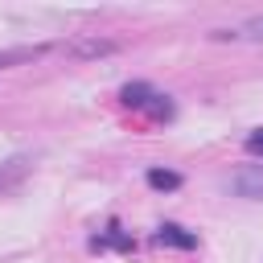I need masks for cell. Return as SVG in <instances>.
I'll use <instances>...</instances> for the list:
<instances>
[{
	"mask_svg": "<svg viewBox=\"0 0 263 263\" xmlns=\"http://www.w3.org/2000/svg\"><path fill=\"white\" fill-rule=\"evenodd\" d=\"M230 189L247 201H263V164H247L230 177Z\"/></svg>",
	"mask_w": 263,
	"mask_h": 263,
	"instance_id": "6da1fadb",
	"label": "cell"
},
{
	"mask_svg": "<svg viewBox=\"0 0 263 263\" xmlns=\"http://www.w3.org/2000/svg\"><path fill=\"white\" fill-rule=\"evenodd\" d=\"M70 58H107V53H115L119 49V41H107V37H82V41H70V45H62Z\"/></svg>",
	"mask_w": 263,
	"mask_h": 263,
	"instance_id": "7a4b0ae2",
	"label": "cell"
},
{
	"mask_svg": "<svg viewBox=\"0 0 263 263\" xmlns=\"http://www.w3.org/2000/svg\"><path fill=\"white\" fill-rule=\"evenodd\" d=\"M156 242H160V247H177V251H193V247H197V234H189V230L177 226V222H164V226L156 230Z\"/></svg>",
	"mask_w": 263,
	"mask_h": 263,
	"instance_id": "3957f363",
	"label": "cell"
},
{
	"mask_svg": "<svg viewBox=\"0 0 263 263\" xmlns=\"http://www.w3.org/2000/svg\"><path fill=\"white\" fill-rule=\"evenodd\" d=\"M29 173H33V156H8V160H0V189L25 181Z\"/></svg>",
	"mask_w": 263,
	"mask_h": 263,
	"instance_id": "277c9868",
	"label": "cell"
},
{
	"mask_svg": "<svg viewBox=\"0 0 263 263\" xmlns=\"http://www.w3.org/2000/svg\"><path fill=\"white\" fill-rule=\"evenodd\" d=\"M152 99H156V90H152L148 82H127V86L119 90V103H123V107H136V111L152 107Z\"/></svg>",
	"mask_w": 263,
	"mask_h": 263,
	"instance_id": "5b68a950",
	"label": "cell"
},
{
	"mask_svg": "<svg viewBox=\"0 0 263 263\" xmlns=\"http://www.w3.org/2000/svg\"><path fill=\"white\" fill-rule=\"evenodd\" d=\"M214 41H230V37H247V41H263V16H251L247 25H238V29H214L210 33Z\"/></svg>",
	"mask_w": 263,
	"mask_h": 263,
	"instance_id": "8992f818",
	"label": "cell"
},
{
	"mask_svg": "<svg viewBox=\"0 0 263 263\" xmlns=\"http://www.w3.org/2000/svg\"><path fill=\"white\" fill-rule=\"evenodd\" d=\"M90 247H95V251H99V247H119V251H132V247H136V238H127V234H123V230L111 222V226H107V234L90 238Z\"/></svg>",
	"mask_w": 263,
	"mask_h": 263,
	"instance_id": "52a82bcc",
	"label": "cell"
},
{
	"mask_svg": "<svg viewBox=\"0 0 263 263\" xmlns=\"http://www.w3.org/2000/svg\"><path fill=\"white\" fill-rule=\"evenodd\" d=\"M148 185H152V189H160V193L181 189V173H173V168H148Z\"/></svg>",
	"mask_w": 263,
	"mask_h": 263,
	"instance_id": "ba28073f",
	"label": "cell"
},
{
	"mask_svg": "<svg viewBox=\"0 0 263 263\" xmlns=\"http://www.w3.org/2000/svg\"><path fill=\"white\" fill-rule=\"evenodd\" d=\"M247 152H255V156H263V127H255V132L247 136Z\"/></svg>",
	"mask_w": 263,
	"mask_h": 263,
	"instance_id": "9c48e42d",
	"label": "cell"
}]
</instances>
